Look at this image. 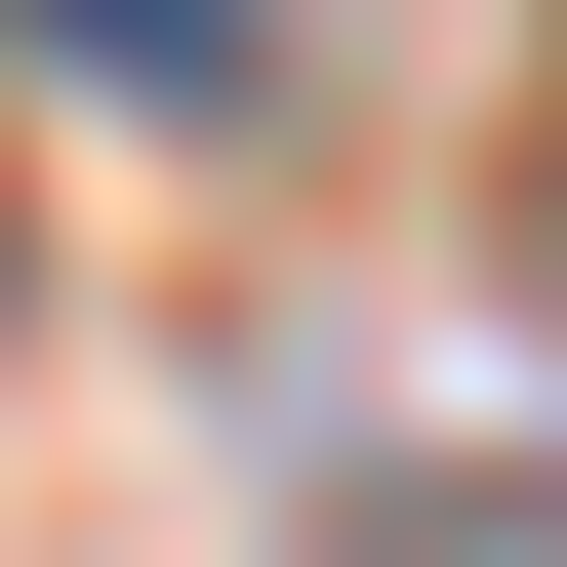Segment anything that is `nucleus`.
Wrapping results in <instances>:
<instances>
[{
    "label": "nucleus",
    "instance_id": "obj_2",
    "mask_svg": "<svg viewBox=\"0 0 567 567\" xmlns=\"http://www.w3.org/2000/svg\"><path fill=\"white\" fill-rule=\"evenodd\" d=\"M0 41H41V82H244L284 0H0Z\"/></svg>",
    "mask_w": 567,
    "mask_h": 567
},
{
    "label": "nucleus",
    "instance_id": "obj_1",
    "mask_svg": "<svg viewBox=\"0 0 567 567\" xmlns=\"http://www.w3.org/2000/svg\"><path fill=\"white\" fill-rule=\"evenodd\" d=\"M324 567H567V486L527 446H405V486H324Z\"/></svg>",
    "mask_w": 567,
    "mask_h": 567
}]
</instances>
